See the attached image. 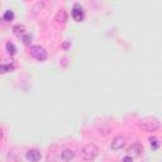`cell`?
<instances>
[{"label": "cell", "instance_id": "cell-1", "mask_svg": "<svg viewBox=\"0 0 162 162\" xmlns=\"http://www.w3.org/2000/svg\"><path fill=\"white\" fill-rule=\"evenodd\" d=\"M98 153H99V148L96 147V144L89 143L81 150L80 156H81L82 160H85V161H93L98 156Z\"/></svg>", "mask_w": 162, "mask_h": 162}, {"label": "cell", "instance_id": "cell-2", "mask_svg": "<svg viewBox=\"0 0 162 162\" xmlns=\"http://www.w3.org/2000/svg\"><path fill=\"white\" fill-rule=\"evenodd\" d=\"M160 128V122L154 118H148L141 123V129L144 132H154L156 129Z\"/></svg>", "mask_w": 162, "mask_h": 162}, {"label": "cell", "instance_id": "cell-3", "mask_svg": "<svg viewBox=\"0 0 162 162\" xmlns=\"http://www.w3.org/2000/svg\"><path fill=\"white\" fill-rule=\"evenodd\" d=\"M31 55L33 58H36L38 61H46V58H47V51L42 46L31 47Z\"/></svg>", "mask_w": 162, "mask_h": 162}, {"label": "cell", "instance_id": "cell-4", "mask_svg": "<svg viewBox=\"0 0 162 162\" xmlns=\"http://www.w3.org/2000/svg\"><path fill=\"white\" fill-rule=\"evenodd\" d=\"M125 143H127V138L124 136H118V137H115L114 139H113V142H111V150H114V151L122 150L123 147L125 146Z\"/></svg>", "mask_w": 162, "mask_h": 162}, {"label": "cell", "instance_id": "cell-5", "mask_svg": "<svg viewBox=\"0 0 162 162\" xmlns=\"http://www.w3.org/2000/svg\"><path fill=\"white\" fill-rule=\"evenodd\" d=\"M72 18L76 20V22H81L84 18V12L82 8L79 4H75V8L72 9Z\"/></svg>", "mask_w": 162, "mask_h": 162}, {"label": "cell", "instance_id": "cell-6", "mask_svg": "<svg viewBox=\"0 0 162 162\" xmlns=\"http://www.w3.org/2000/svg\"><path fill=\"white\" fill-rule=\"evenodd\" d=\"M27 158L31 162H38L42 158V154L37 150H29L27 152Z\"/></svg>", "mask_w": 162, "mask_h": 162}, {"label": "cell", "instance_id": "cell-7", "mask_svg": "<svg viewBox=\"0 0 162 162\" xmlns=\"http://www.w3.org/2000/svg\"><path fill=\"white\" fill-rule=\"evenodd\" d=\"M74 157H75V152L72 150H65V151H62V153H61V158L65 162L71 161Z\"/></svg>", "mask_w": 162, "mask_h": 162}, {"label": "cell", "instance_id": "cell-8", "mask_svg": "<svg viewBox=\"0 0 162 162\" xmlns=\"http://www.w3.org/2000/svg\"><path fill=\"white\" fill-rule=\"evenodd\" d=\"M56 20H57L58 23H65L66 20H67V14H66V10L61 9V10L57 13V15H56Z\"/></svg>", "mask_w": 162, "mask_h": 162}, {"label": "cell", "instance_id": "cell-9", "mask_svg": "<svg viewBox=\"0 0 162 162\" xmlns=\"http://www.w3.org/2000/svg\"><path fill=\"white\" fill-rule=\"evenodd\" d=\"M13 31H14V33H15L17 34V36H24V34H25V28H24V25H15V27H14L13 28Z\"/></svg>", "mask_w": 162, "mask_h": 162}, {"label": "cell", "instance_id": "cell-10", "mask_svg": "<svg viewBox=\"0 0 162 162\" xmlns=\"http://www.w3.org/2000/svg\"><path fill=\"white\" fill-rule=\"evenodd\" d=\"M5 47H6V50H8V52H9L10 55H15L17 48H15V46H14L13 43H10V42H6Z\"/></svg>", "mask_w": 162, "mask_h": 162}, {"label": "cell", "instance_id": "cell-11", "mask_svg": "<svg viewBox=\"0 0 162 162\" xmlns=\"http://www.w3.org/2000/svg\"><path fill=\"white\" fill-rule=\"evenodd\" d=\"M13 70H14V67L12 65H2L0 66V72H3V74L10 72V71H13Z\"/></svg>", "mask_w": 162, "mask_h": 162}, {"label": "cell", "instance_id": "cell-12", "mask_svg": "<svg viewBox=\"0 0 162 162\" xmlns=\"http://www.w3.org/2000/svg\"><path fill=\"white\" fill-rule=\"evenodd\" d=\"M13 18H14V13H13L12 10H6L5 14H4V17H3V19L6 20V22H9V20H13Z\"/></svg>", "mask_w": 162, "mask_h": 162}, {"label": "cell", "instance_id": "cell-13", "mask_svg": "<svg viewBox=\"0 0 162 162\" xmlns=\"http://www.w3.org/2000/svg\"><path fill=\"white\" fill-rule=\"evenodd\" d=\"M150 143H151V147L153 150H156L158 147V142H157V138L156 137H150Z\"/></svg>", "mask_w": 162, "mask_h": 162}, {"label": "cell", "instance_id": "cell-14", "mask_svg": "<svg viewBox=\"0 0 162 162\" xmlns=\"http://www.w3.org/2000/svg\"><path fill=\"white\" fill-rule=\"evenodd\" d=\"M22 41H23V43H24V45H29V43H31V41H32V37H31V36H28V34H24V36L22 37Z\"/></svg>", "mask_w": 162, "mask_h": 162}, {"label": "cell", "instance_id": "cell-15", "mask_svg": "<svg viewBox=\"0 0 162 162\" xmlns=\"http://www.w3.org/2000/svg\"><path fill=\"white\" fill-rule=\"evenodd\" d=\"M123 162H133V158L129 157V156H127V157L123 158Z\"/></svg>", "mask_w": 162, "mask_h": 162}]
</instances>
